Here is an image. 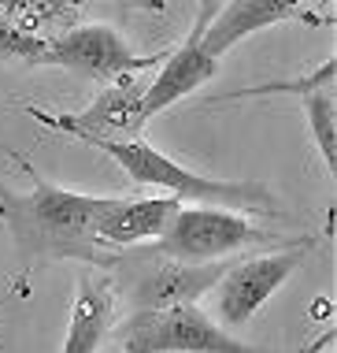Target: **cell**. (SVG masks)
<instances>
[{
    "mask_svg": "<svg viewBox=\"0 0 337 353\" xmlns=\"http://www.w3.org/2000/svg\"><path fill=\"white\" fill-rule=\"evenodd\" d=\"M141 93L144 90L133 85L130 74H122V79H115L85 112H74V116H52V112H41V108L30 104L26 116L37 119L48 130H60V134H71L78 141H89V138H133L144 127Z\"/></svg>",
    "mask_w": 337,
    "mask_h": 353,
    "instance_id": "52a82bcc",
    "label": "cell"
},
{
    "mask_svg": "<svg viewBox=\"0 0 337 353\" xmlns=\"http://www.w3.org/2000/svg\"><path fill=\"white\" fill-rule=\"evenodd\" d=\"M48 52V37L30 30L19 19L0 15V56H12V60H26V63H45Z\"/></svg>",
    "mask_w": 337,
    "mask_h": 353,
    "instance_id": "9a60e30c",
    "label": "cell"
},
{
    "mask_svg": "<svg viewBox=\"0 0 337 353\" xmlns=\"http://www.w3.org/2000/svg\"><path fill=\"white\" fill-rule=\"evenodd\" d=\"M85 145H96L100 152L127 171V179L141 186H163L178 201H197V205H219V208H245V212H274V197L259 183H223L208 179L197 171L182 168L178 160L163 157L160 149L144 145L138 138H89Z\"/></svg>",
    "mask_w": 337,
    "mask_h": 353,
    "instance_id": "7a4b0ae2",
    "label": "cell"
},
{
    "mask_svg": "<svg viewBox=\"0 0 337 353\" xmlns=\"http://www.w3.org/2000/svg\"><path fill=\"white\" fill-rule=\"evenodd\" d=\"M163 56L167 52L138 56L111 26L93 23V26H74V30H67L60 37H48V52H45L41 68H63V71L82 74V79H93V82H115L122 74L152 68Z\"/></svg>",
    "mask_w": 337,
    "mask_h": 353,
    "instance_id": "8992f818",
    "label": "cell"
},
{
    "mask_svg": "<svg viewBox=\"0 0 337 353\" xmlns=\"http://www.w3.org/2000/svg\"><path fill=\"white\" fill-rule=\"evenodd\" d=\"M182 208L175 194L167 197H111L93 219V238L100 245H138L144 238H160L171 216Z\"/></svg>",
    "mask_w": 337,
    "mask_h": 353,
    "instance_id": "30bf717a",
    "label": "cell"
},
{
    "mask_svg": "<svg viewBox=\"0 0 337 353\" xmlns=\"http://www.w3.org/2000/svg\"><path fill=\"white\" fill-rule=\"evenodd\" d=\"M111 4L133 8V12H156V15L167 12V0H111Z\"/></svg>",
    "mask_w": 337,
    "mask_h": 353,
    "instance_id": "ac0fdd59",
    "label": "cell"
},
{
    "mask_svg": "<svg viewBox=\"0 0 337 353\" xmlns=\"http://www.w3.org/2000/svg\"><path fill=\"white\" fill-rule=\"evenodd\" d=\"M215 74H219V60L204 52L200 34H189L182 49L163 56V68L156 74V82L141 93V119L149 123L156 112L171 108V104L182 101V97H189L193 90H200V85L211 82Z\"/></svg>",
    "mask_w": 337,
    "mask_h": 353,
    "instance_id": "8fae6325",
    "label": "cell"
},
{
    "mask_svg": "<svg viewBox=\"0 0 337 353\" xmlns=\"http://www.w3.org/2000/svg\"><path fill=\"white\" fill-rule=\"evenodd\" d=\"M115 316V286L104 275H82L78 279V298L71 309L67 323V342L63 353H100L104 339L111 331Z\"/></svg>",
    "mask_w": 337,
    "mask_h": 353,
    "instance_id": "7c38bea8",
    "label": "cell"
},
{
    "mask_svg": "<svg viewBox=\"0 0 337 353\" xmlns=\"http://www.w3.org/2000/svg\"><path fill=\"white\" fill-rule=\"evenodd\" d=\"M122 353H256L197 305L138 309L122 323Z\"/></svg>",
    "mask_w": 337,
    "mask_h": 353,
    "instance_id": "3957f363",
    "label": "cell"
},
{
    "mask_svg": "<svg viewBox=\"0 0 337 353\" xmlns=\"http://www.w3.org/2000/svg\"><path fill=\"white\" fill-rule=\"evenodd\" d=\"M82 0H0V15L19 19L30 30H41V26L56 23V19L71 15Z\"/></svg>",
    "mask_w": 337,
    "mask_h": 353,
    "instance_id": "2e32d148",
    "label": "cell"
},
{
    "mask_svg": "<svg viewBox=\"0 0 337 353\" xmlns=\"http://www.w3.org/2000/svg\"><path fill=\"white\" fill-rule=\"evenodd\" d=\"M304 116H307V123H312L315 145H319L326 168H330V175H334L337 171V101H334V90L307 93L304 97Z\"/></svg>",
    "mask_w": 337,
    "mask_h": 353,
    "instance_id": "5bb4252c",
    "label": "cell"
},
{
    "mask_svg": "<svg viewBox=\"0 0 337 353\" xmlns=\"http://www.w3.org/2000/svg\"><path fill=\"white\" fill-rule=\"evenodd\" d=\"M337 82V60H323L312 74H301V79H289V82H263V85H248V90H234V93H219L208 104H226V101H252V97H274V93H296V97H307V93H319V90H334Z\"/></svg>",
    "mask_w": 337,
    "mask_h": 353,
    "instance_id": "4fadbf2b",
    "label": "cell"
},
{
    "mask_svg": "<svg viewBox=\"0 0 337 353\" xmlns=\"http://www.w3.org/2000/svg\"><path fill=\"white\" fill-rule=\"evenodd\" d=\"M319 238H285L271 253L245 256L237 264H226L219 279V320L223 327H241L263 309V301L301 268V261L315 250Z\"/></svg>",
    "mask_w": 337,
    "mask_h": 353,
    "instance_id": "5b68a950",
    "label": "cell"
},
{
    "mask_svg": "<svg viewBox=\"0 0 337 353\" xmlns=\"http://www.w3.org/2000/svg\"><path fill=\"white\" fill-rule=\"evenodd\" d=\"M144 268L130 286V301L138 309H171V305H197L223 279L226 264L219 261H175V256H141Z\"/></svg>",
    "mask_w": 337,
    "mask_h": 353,
    "instance_id": "ba28073f",
    "label": "cell"
},
{
    "mask_svg": "<svg viewBox=\"0 0 337 353\" xmlns=\"http://www.w3.org/2000/svg\"><path fill=\"white\" fill-rule=\"evenodd\" d=\"M215 8H219V0H197V23H193V34L208 30V23L215 19Z\"/></svg>",
    "mask_w": 337,
    "mask_h": 353,
    "instance_id": "e0dca14e",
    "label": "cell"
},
{
    "mask_svg": "<svg viewBox=\"0 0 337 353\" xmlns=\"http://www.w3.org/2000/svg\"><path fill=\"white\" fill-rule=\"evenodd\" d=\"M0 149L34 179L30 194H15V190L0 183V219L12 231L19 250L26 256L85 261V264H96V268H115L119 256H104L100 242L93 238V219L100 216V208L111 197H89V194L52 186L37 175V168L19 149L4 145V141H0Z\"/></svg>",
    "mask_w": 337,
    "mask_h": 353,
    "instance_id": "6da1fadb",
    "label": "cell"
},
{
    "mask_svg": "<svg viewBox=\"0 0 337 353\" xmlns=\"http://www.w3.org/2000/svg\"><path fill=\"white\" fill-rule=\"evenodd\" d=\"M285 19H304V23L319 26L323 19H315L304 8V0H230V4L208 23V30L200 34V45H204L208 56H223L226 49H234L237 41H245L248 34L267 30L274 23H285Z\"/></svg>",
    "mask_w": 337,
    "mask_h": 353,
    "instance_id": "9c48e42d",
    "label": "cell"
},
{
    "mask_svg": "<svg viewBox=\"0 0 337 353\" xmlns=\"http://www.w3.org/2000/svg\"><path fill=\"white\" fill-rule=\"evenodd\" d=\"M278 234L256 227L252 219L226 212L219 205L178 208L171 216L167 231L160 234L156 253L175 256V261H223L226 253L248 250V245H267ZM278 245V242H274Z\"/></svg>",
    "mask_w": 337,
    "mask_h": 353,
    "instance_id": "277c9868",
    "label": "cell"
}]
</instances>
